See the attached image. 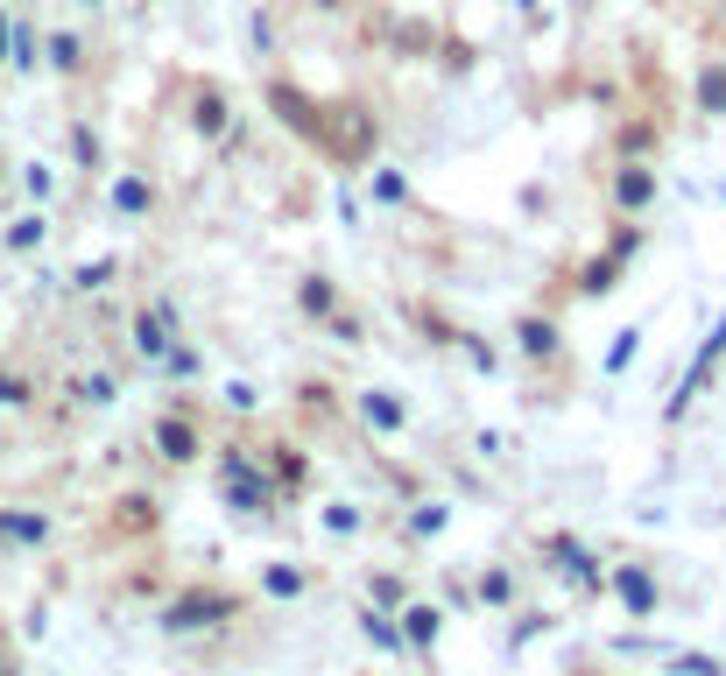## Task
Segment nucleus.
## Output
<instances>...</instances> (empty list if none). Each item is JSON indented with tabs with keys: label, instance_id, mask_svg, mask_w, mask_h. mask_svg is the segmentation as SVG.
<instances>
[{
	"label": "nucleus",
	"instance_id": "9b49d317",
	"mask_svg": "<svg viewBox=\"0 0 726 676\" xmlns=\"http://www.w3.org/2000/svg\"><path fill=\"white\" fill-rule=\"evenodd\" d=\"M698 100L713 106V113H726V64H713V71L698 79Z\"/></svg>",
	"mask_w": 726,
	"mask_h": 676
},
{
	"label": "nucleus",
	"instance_id": "412c9836",
	"mask_svg": "<svg viewBox=\"0 0 726 676\" xmlns=\"http://www.w3.org/2000/svg\"><path fill=\"white\" fill-rule=\"evenodd\" d=\"M85 8H100V0H85Z\"/></svg>",
	"mask_w": 726,
	"mask_h": 676
},
{
	"label": "nucleus",
	"instance_id": "f257e3e1",
	"mask_svg": "<svg viewBox=\"0 0 726 676\" xmlns=\"http://www.w3.org/2000/svg\"><path fill=\"white\" fill-rule=\"evenodd\" d=\"M614 198H621V211H642L649 198H656V169H642V163H628L621 177H614Z\"/></svg>",
	"mask_w": 726,
	"mask_h": 676
},
{
	"label": "nucleus",
	"instance_id": "f3484780",
	"mask_svg": "<svg viewBox=\"0 0 726 676\" xmlns=\"http://www.w3.org/2000/svg\"><path fill=\"white\" fill-rule=\"evenodd\" d=\"M635 339H642V332H621L614 353H606V366H628V360H635Z\"/></svg>",
	"mask_w": 726,
	"mask_h": 676
},
{
	"label": "nucleus",
	"instance_id": "ddd939ff",
	"mask_svg": "<svg viewBox=\"0 0 726 676\" xmlns=\"http://www.w3.org/2000/svg\"><path fill=\"white\" fill-rule=\"evenodd\" d=\"M614 268H621V261H592L579 289H585V297H606V289H614Z\"/></svg>",
	"mask_w": 726,
	"mask_h": 676
},
{
	"label": "nucleus",
	"instance_id": "39448f33",
	"mask_svg": "<svg viewBox=\"0 0 726 676\" xmlns=\"http://www.w3.org/2000/svg\"><path fill=\"white\" fill-rule=\"evenodd\" d=\"M360 416H367L374 430H403V402L395 395H360Z\"/></svg>",
	"mask_w": 726,
	"mask_h": 676
},
{
	"label": "nucleus",
	"instance_id": "a211bd4d",
	"mask_svg": "<svg viewBox=\"0 0 726 676\" xmlns=\"http://www.w3.org/2000/svg\"><path fill=\"white\" fill-rule=\"evenodd\" d=\"M0 529H8V535H43V521H35V514H8Z\"/></svg>",
	"mask_w": 726,
	"mask_h": 676
},
{
	"label": "nucleus",
	"instance_id": "9d476101",
	"mask_svg": "<svg viewBox=\"0 0 726 676\" xmlns=\"http://www.w3.org/2000/svg\"><path fill=\"white\" fill-rule=\"evenodd\" d=\"M113 205H121V211H148V184L142 177H121V184H113Z\"/></svg>",
	"mask_w": 726,
	"mask_h": 676
},
{
	"label": "nucleus",
	"instance_id": "f03ea898",
	"mask_svg": "<svg viewBox=\"0 0 726 676\" xmlns=\"http://www.w3.org/2000/svg\"><path fill=\"white\" fill-rule=\"evenodd\" d=\"M156 444H163V458H198V437H190L184 416H163L156 423Z\"/></svg>",
	"mask_w": 726,
	"mask_h": 676
},
{
	"label": "nucleus",
	"instance_id": "7ed1b4c3",
	"mask_svg": "<svg viewBox=\"0 0 726 676\" xmlns=\"http://www.w3.org/2000/svg\"><path fill=\"white\" fill-rule=\"evenodd\" d=\"M614 585H621V599H628V613H656V585H649V578H642L635 564H628V571L614 578Z\"/></svg>",
	"mask_w": 726,
	"mask_h": 676
},
{
	"label": "nucleus",
	"instance_id": "f8f14e48",
	"mask_svg": "<svg viewBox=\"0 0 726 676\" xmlns=\"http://www.w3.org/2000/svg\"><path fill=\"white\" fill-rule=\"evenodd\" d=\"M226 127V100H219V92H205V100H198V134H219Z\"/></svg>",
	"mask_w": 726,
	"mask_h": 676
},
{
	"label": "nucleus",
	"instance_id": "6ab92c4d",
	"mask_svg": "<svg viewBox=\"0 0 726 676\" xmlns=\"http://www.w3.org/2000/svg\"><path fill=\"white\" fill-rule=\"evenodd\" d=\"M113 275V261H92V268H79V289H100Z\"/></svg>",
	"mask_w": 726,
	"mask_h": 676
},
{
	"label": "nucleus",
	"instance_id": "20e7f679",
	"mask_svg": "<svg viewBox=\"0 0 726 676\" xmlns=\"http://www.w3.org/2000/svg\"><path fill=\"white\" fill-rule=\"evenodd\" d=\"M212 613H234V599H184V606L169 613V627H205Z\"/></svg>",
	"mask_w": 726,
	"mask_h": 676
},
{
	"label": "nucleus",
	"instance_id": "0eeeda50",
	"mask_svg": "<svg viewBox=\"0 0 726 676\" xmlns=\"http://www.w3.org/2000/svg\"><path fill=\"white\" fill-rule=\"evenodd\" d=\"M297 303H303L311 318H332V303H339V297H332V282H324V275H311V282L297 289Z\"/></svg>",
	"mask_w": 726,
	"mask_h": 676
},
{
	"label": "nucleus",
	"instance_id": "4468645a",
	"mask_svg": "<svg viewBox=\"0 0 726 676\" xmlns=\"http://www.w3.org/2000/svg\"><path fill=\"white\" fill-rule=\"evenodd\" d=\"M8 247H14V254H22V247H43V219H22V226L8 233Z\"/></svg>",
	"mask_w": 726,
	"mask_h": 676
},
{
	"label": "nucleus",
	"instance_id": "1a4fd4ad",
	"mask_svg": "<svg viewBox=\"0 0 726 676\" xmlns=\"http://www.w3.org/2000/svg\"><path fill=\"white\" fill-rule=\"evenodd\" d=\"M403 621H409V627H403L409 642H437V606H409Z\"/></svg>",
	"mask_w": 726,
	"mask_h": 676
},
{
	"label": "nucleus",
	"instance_id": "dca6fc26",
	"mask_svg": "<svg viewBox=\"0 0 726 676\" xmlns=\"http://www.w3.org/2000/svg\"><path fill=\"white\" fill-rule=\"evenodd\" d=\"M374 198L395 205V198H403V177H395V169H381V177H374Z\"/></svg>",
	"mask_w": 726,
	"mask_h": 676
},
{
	"label": "nucleus",
	"instance_id": "423d86ee",
	"mask_svg": "<svg viewBox=\"0 0 726 676\" xmlns=\"http://www.w3.org/2000/svg\"><path fill=\"white\" fill-rule=\"evenodd\" d=\"M522 353H558V324H550V318H522Z\"/></svg>",
	"mask_w": 726,
	"mask_h": 676
},
{
	"label": "nucleus",
	"instance_id": "aec40b11",
	"mask_svg": "<svg viewBox=\"0 0 726 676\" xmlns=\"http://www.w3.org/2000/svg\"><path fill=\"white\" fill-rule=\"evenodd\" d=\"M0 402H29V388H22L14 374H0Z\"/></svg>",
	"mask_w": 726,
	"mask_h": 676
},
{
	"label": "nucleus",
	"instance_id": "2eb2a0df",
	"mask_svg": "<svg viewBox=\"0 0 726 676\" xmlns=\"http://www.w3.org/2000/svg\"><path fill=\"white\" fill-rule=\"evenodd\" d=\"M50 50H56V71H79V35H56Z\"/></svg>",
	"mask_w": 726,
	"mask_h": 676
},
{
	"label": "nucleus",
	"instance_id": "6e6552de",
	"mask_svg": "<svg viewBox=\"0 0 726 676\" xmlns=\"http://www.w3.org/2000/svg\"><path fill=\"white\" fill-rule=\"evenodd\" d=\"M135 345H142L148 360H156V353H169V339H163V318H148V311H142V318H135Z\"/></svg>",
	"mask_w": 726,
	"mask_h": 676
}]
</instances>
